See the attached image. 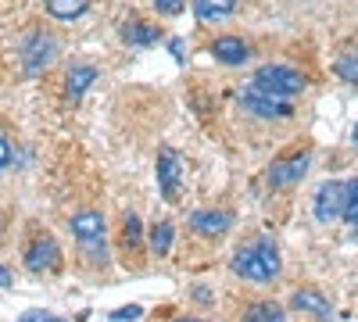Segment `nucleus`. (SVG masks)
<instances>
[{
  "instance_id": "obj_27",
  "label": "nucleus",
  "mask_w": 358,
  "mask_h": 322,
  "mask_svg": "<svg viewBox=\"0 0 358 322\" xmlns=\"http://www.w3.org/2000/svg\"><path fill=\"white\" fill-rule=\"evenodd\" d=\"M172 322H201V319H190V315H179V319H172Z\"/></svg>"
},
{
  "instance_id": "obj_18",
  "label": "nucleus",
  "mask_w": 358,
  "mask_h": 322,
  "mask_svg": "<svg viewBox=\"0 0 358 322\" xmlns=\"http://www.w3.org/2000/svg\"><path fill=\"white\" fill-rule=\"evenodd\" d=\"M126 43H136V47H147V43H155L162 33H158V25H147V22H133L126 25Z\"/></svg>"
},
{
  "instance_id": "obj_17",
  "label": "nucleus",
  "mask_w": 358,
  "mask_h": 322,
  "mask_svg": "<svg viewBox=\"0 0 358 322\" xmlns=\"http://www.w3.org/2000/svg\"><path fill=\"white\" fill-rule=\"evenodd\" d=\"M151 251H155L158 258H165V254L172 251V222H169V219H162V222L151 226Z\"/></svg>"
},
{
  "instance_id": "obj_23",
  "label": "nucleus",
  "mask_w": 358,
  "mask_h": 322,
  "mask_svg": "<svg viewBox=\"0 0 358 322\" xmlns=\"http://www.w3.org/2000/svg\"><path fill=\"white\" fill-rule=\"evenodd\" d=\"M140 315H143V308H140V305H129V308H118L111 319H115V322H136Z\"/></svg>"
},
{
  "instance_id": "obj_6",
  "label": "nucleus",
  "mask_w": 358,
  "mask_h": 322,
  "mask_svg": "<svg viewBox=\"0 0 358 322\" xmlns=\"http://www.w3.org/2000/svg\"><path fill=\"white\" fill-rule=\"evenodd\" d=\"M241 108L244 111H251V115H258V119H290L294 115V108L287 104V101H276V97H268V94H262V90H241Z\"/></svg>"
},
{
  "instance_id": "obj_16",
  "label": "nucleus",
  "mask_w": 358,
  "mask_h": 322,
  "mask_svg": "<svg viewBox=\"0 0 358 322\" xmlns=\"http://www.w3.org/2000/svg\"><path fill=\"white\" fill-rule=\"evenodd\" d=\"M140 244H143V226H140L136 215H126L122 219V247H126V254H136Z\"/></svg>"
},
{
  "instance_id": "obj_19",
  "label": "nucleus",
  "mask_w": 358,
  "mask_h": 322,
  "mask_svg": "<svg viewBox=\"0 0 358 322\" xmlns=\"http://www.w3.org/2000/svg\"><path fill=\"white\" fill-rule=\"evenodd\" d=\"M348 226H358V180H348L344 183V215H341Z\"/></svg>"
},
{
  "instance_id": "obj_22",
  "label": "nucleus",
  "mask_w": 358,
  "mask_h": 322,
  "mask_svg": "<svg viewBox=\"0 0 358 322\" xmlns=\"http://www.w3.org/2000/svg\"><path fill=\"white\" fill-rule=\"evenodd\" d=\"M15 158V147H11V136L8 133H0V168H8Z\"/></svg>"
},
{
  "instance_id": "obj_25",
  "label": "nucleus",
  "mask_w": 358,
  "mask_h": 322,
  "mask_svg": "<svg viewBox=\"0 0 358 322\" xmlns=\"http://www.w3.org/2000/svg\"><path fill=\"white\" fill-rule=\"evenodd\" d=\"M22 322H57V319L54 315H43V312H25Z\"/></svg>"
},
{
  "instance_id": "obj_10",
  "label": "nucleus",
  "mask_w": 358,
  "mask_h": 322,
  "mask_svg": "<svg viewBox=\"0 0 358 322\" xmlns=\"http://www.w3.org/2000/svg\"><path fill=\"white\" fill-rule=\"evenodd\" d=\"M54 54H57V43H54L50 36H43V33L29 36V43H25V50H22L25 72H29V75H40V72L54 61Z\"/></svg>"
},
{
  "instance_id": "obj_11",
  "label": "nucleus",
  "mask_w": 358,
  "mask_h": 322,
  "mask_svg": "<svg viewBox=\"0 0 358 322\" xmlns=\"http://www.w3.org/2000/svg\"><path fill=\"white\" fill-rule=\"evenodd\" d=\"M290 308L294 312H305V315H312L319 322H330L334 319V305L326 301L319 290H294V294H290Z\"/></svg>"
},
{
  "instance_id": "obj_3",
  "label": "nucleus",
  "mask_w": 358,
  "mask_h": 322,
  "mask_svg": "<svg viewBox=\"0 0 358 322\" xmlns=\"http://www.w3.org/2000/svg\"><path fill=\"white\" fill-rule=\"evenodd\" d=\"M72 233H76V240L83 247V254L90 261H101L104 265V215L101 212H79L72 215Z\"/></svg>"
},
{
  "instance_id": "obj_14",
  "label": "nucleus",
  "mask_w": 358,
  "mask_h": 322,
  "mask_svg": "<svg viewBox=\"0 0 358 322\" xmlns=\"http://www.w3.org/2000/svg\"><path fill=\"white\" fill-rule=\"evenodd\" d=\"M233 8H236V0H194V15L201 22L226 18V15H233Z\"/></svg>"
},
{
  "instance_id": "obj_20",
  "label": "nucleus",
  "mask_w": 358,
  "mask_h": 322,
  "mask_svg": "<svg viewBox=\"0 0 358 322\" xmlns=\"http://www.w3.org/2000/svg\"><path fill=\"white\" fill-rule=\"evenodd\" d=\"M47 11L54 18H76L86 11V0H47Z\"/></svg>"
},
{
  "instance_id": "obj_5",
  "label": "nucleus",
  "mask_w": 358,
  "mask_h": 322,
  "mask_svg": "<svg viewBox=\"0 0 358 322\" xmlns=\"http://www.w3.org/2000/svg\"><path fill=\"white\" fill-rule=\"evenodd\" d=\"M312 212H315V219H319L322 226H334V222L344 215V183L326 180V183L315 190V197H312Z\"/></svg>"
},
{
  "instance_id": "obj_1",
  "label": "nucleus",
  "mask_w": 358,
  "mask_h": 322,
  "mask_svg": "<svg viewBox=\"0 0 358 322\" xmlns=\"http://www.w3.org/2000/svg\"><path fill=\"white\" fill-rule=\"evenodd\" d=\"M233 276H241L248 283H273L280 276V251L268 237H258L248 247H236L229 258Z\"/></svg>"
},
{
  "instance_id": "obj_2",
  "label": "nucleus",
  "mask_w": 358,
  "mask_h": 322,
  "mask_svg": "<svg viewBox=\"0 0 358 322\" xmlns=\"http://www.w3.org/2000/svg\"><path fill=\"white\" fill-rule=\"evenodd\" d=\"M251 86H255V90H262V94H268V97H276V101H290L294 94L305 90L308 79L297 72V68H290V65H262L255 72Z\"/></svg>"
},
{
  "instance_id": "obj_9",
  "label": "nucleus",
  "mask_w": 358,
  "mask_h": 322,
  "mask_svg": "<svg viewBox=\"0 0 358 322\" xmlns=\"http://www.w3.org/2000/svg\"><path fill=\"white\" fill-rule=\"evenodd\" d=\"M190 229L197 237H208V240H219L233 229V215L229 212H215V208H201L190 215Z\"/></svg>"
},
{
  "instance_id": "obj_4",
  "label": "nucleus",
  "mask_w": 358,
  "mask_h": 322,
  "mask_svg": "<svg viewBox=\"0 0 358 322\" xmlns=\"http://www.w3.org/2000/svg\"><path fill=\"white\" fill-rule=\"evenodd\" d=\"M158 186H162V197L169 204L179 200V186H183V154L172 151V147L158 151Z\"/></svg>"
},
{
  "instance_id": "obj_12",
  "label": "nucleus",
  "mask_w": 358,
  "mask_h": 322,
  "mask_svg": "<svg viewBox=\"0 0 358 322\" xmlns=\"http://www.w3.org/2000/svg\"><path fill=\"white\" fill-rule=\"evenodd\" d=\"M212 54H215V61H222V65H244L251 57V47L241 36H219L212 43Z\"/></svg>"
},
{
  "instance_id": "obj_7",
  "label": "nucleus",
  "mask_w": 358,
  "mask_h": 322,
  "mask_svg": "<svg viewBox=\"0 0 358 322\" xmlns=\"http://www.w3.org/2000/svg\"><path fill=\"white\" fill-rule=\"evenodd\" d=\"M308 151L301 154H290L283 161H273V168H268V186H276V190H287L294 183H301L305 180V172H308Z\"/></svg>"
},
{
  "instance_id": "obj_8",
  "label": "nucleus",
  "mask_w": 358,
  "mask_h": 322,
  "mask_svg": "<svg viewBox=\"0 0 358 322\" xmlns=\"http://www.w3.org/2000/svg\"><path fill=\"white\" fill-rule=\"evenodd\" d=\"M57 265H62V247L50 237H36L25 247V269L29 272H54Z\"/></svg>"
},
{
  "instance_id": "obj_26",
  "label": "nucleus",
  "mask_w": 358,
  "mask_h": 322,
  "mask_svg": "<svg viewBox=\"0 0 358 322\" xmlns=\"http://www.w3.org/2000/svg\"><path fill=\"white\" fill-rule=\"evenodd\" d=\"M0 286H11V272L4 265H0Z\"/></svg>"
},
{
  "instance_id": "obj_28",
  "label": "nucleus",
  "mask_w": 358,
  "mask_h": 322,
  "mask_svg": "<svg viewBox=\"0 0 358 322\" xmlns=\"http://www.w3.org/2000/svg\"><path fill=\"white\" fill-rule=\"evenodd\" d=\"M355 143H358V126H355Z\"/></svg>"
},
{
  "instance_id": "obj_24",
  "label": "nucleus",
  "mask_w": 358,
  "mask_h": 322,
  "mask_svg": "<svg viewBox=\"0 0 358 322\" xmlns=\"http://www.w3.org/2000/svg\"><path fill=\"white\" fill-rule=\"evenodd\" d=\"M155 8L162 11V15H179L187 8V0H155Z\"/></svg>"
},
{
  "instance_id": "obj_21",
  "label": "nucleus",
  "mask_w": 358,
  "mask_h": 322,
  "mask_svg": "<svg viewBox=\"0 0 358 322\" xmlns=\"http://www.w3.org/2000/svg\"><path fill=\"white\" fill-rule=\"evenodd\" d=\"M334 68H337V75H341L344 82L358 86V50H348V54H341Z\"/></svg>"
},
{
  "instance_id": "obj_15",
  "label": "nucleus",
  "mask_w": 358,
  "mask_h": 322,
  "mask_svg": "<svg viewBox=\"0 0 358 322\" xmlns=\"http://www.w3.org/2000/svg\"><path fill=\"white\" fill-rule=\"evenodd\" d=\"M244 322H287L283 319V308L273 305V301H255L244 308Z\"/></svg>"
},
{
  "instance_id": "obj_13",
  "label": "nucleus",
  "mask_w": 358,
  "mask_h": 322,
  "mask_svg": "<svg viewBox=\"0 0 358 322\" xmlns=\"http://www.w3.org/2000/svg\"><path fill=\"white\" fill-rule=\"evenodd\" d=\"M65 82H69V97L79 101V97L90 90V82H97V68H94V65H76V68H69Z\"/></svg>"
}]
</instances>
